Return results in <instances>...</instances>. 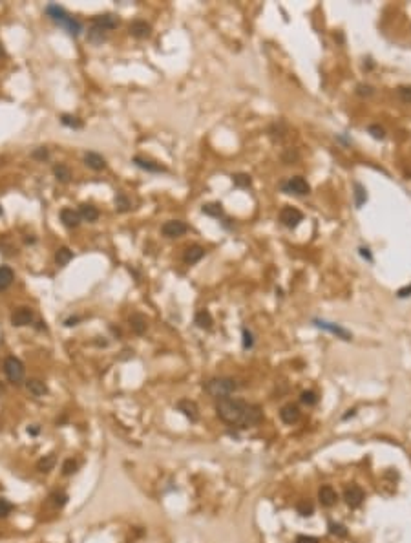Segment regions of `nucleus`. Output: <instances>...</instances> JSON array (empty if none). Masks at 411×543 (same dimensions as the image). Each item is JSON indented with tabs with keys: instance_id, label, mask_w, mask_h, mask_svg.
<instances>
[{
	"instance_id": "nucleus-14",
	"label": "nucleus",
	"mask_w": 411,
	"mask_h": 543,
	"mask_svg": "<svg viewBox=\"0 0 411 543\" xmlns=\"http://www.w3.org/2000/svg\"><path fill=\"white\" fill-rule=\"evenodd\" d=\"M84 165L90 167L91 170L99 172V170L106 168V159L101 154H97V152H86L84 154Z\"/></svg>"
},
{
	"instance_id": "nucleus-33",
	"label": "nucleus",
	"mask_w": 411,
	"mask_h": 543,
	"mask_svg": "<svg viewBox=\"0 0 411 543\" xmlns=\"http://www.w3.org/2000/svg\"><path fill=\"white\" fill-rule=\"evenodd\" d=\"M60 123L64 124V126H70V128H83V121L75 116H70V114L60 116Z\"/></svg>"
},
{
	"instance_id": "nucleus-18",
	"label": "nucleus",
	"mask_w": 411,
	"mask_h": 543,
	"mask_svg": "<svg viewBox=\"0 0 411 543\" xmlns=\"http://www.w3.org/2000/svg\"><path fill=\"white\" fill-rule=\"evenodd\" d=\"M117 19L114 17V15H99V17H95L93 19V26L97 28H101V30H104V31H110V30H114V28H117Z\"/></svg>"
},
{
	"instance_id": "nucleus-27",
	"label": "nucleus",
	"mask_w": 411,
	"mask_h": 543,
	"mask_svg": "<svg viewBox=\"0 0 411 543\" xmlns=\"http://www.w3.org/2000/svg\"><path fill=\"white\" fill-rule=\"evenodd\" d=\"M53 174H55L57 181H60V183H68L71 180V170L66 165H55L53 167Z\"/></svg>"
},
{
	"instance_id": "nucleus-10",
	"label": "nucleus",
	"mask_w": 411,
	"mask_h": 543,
	"mask_svg": "<svg viewBox=\"0 0 411 543\" xmlns=\"http://www.w3.org/2000/svg\"><path fill=\"white\" fill-rule=\"evenodd\" d=\"M177 410H179V412L185 415V417H188V419L192 421V422H196V421L199 419V408H198V404H196L194 401H190V399H183V401L177 402Z\"/></svg>"
},
{
	"instance_id": "nucleus-19",
	"label": "nucleus",
	"mask_w": 411,
	"mask_h": 543,
	"mask_svg": "<svg viewBox=\"0 0 411 543\" xmlns=\"http://www.w3.org/2000/svg\"><path fill=\"white\" fill-rule=\"evenodd\" d=\"M194 324H196L198 328H201V330H206V331H208L210 328H212V324H214L212 315H210V313H208L206 309H199L198 313H196V317H194Z\"/></svg>"
},
{
	"instance_id": "nucleus-35",
	"label": "nucleus",
	"mask_w": 411,
	"mask_h": 543,
	"mask_svg": "<svg viewBox=\"0 0 411 543\" xmlns=\"http://www.w3.org/2000/svg\"><path fill=\"white\" fill-rule=\"evenodd\" d=\"M116 207L119 212H126V211L132 209V203H130V200L126 198V194L119 192V194L116 196Z\"/></svg>"
},
{
	"instance_id": "nucleus-9",
	"label": "nucleus",
	"mask_w": 411,
	"mask_h": 543,
	"mask_svg": "<svg viewBox=\"0 0 411 543\" xmlns=\"http://www.w3.org/2000/svg\"><path fill=\"white\" fill-rule=\"evenodd\" d=\"M33 322V311L29 307H19V309L13 311L11 315V324L17 326V328H22V326H29Z\"/></svg>"
},
{
	"instance_id": "nucleus-42",
	"label": "nucleus",
	"mask_w": 411,
	"mask_h": 543,
	"mask_svg": "<svg viewBox=\"0 0 411 543\" xmlns=\"http://www.w3.org/2000/svg\"><path fill=\"white\" fill-rule=\"evenodd\" d=\"M397 91H398V97L402 99L404 103H411V86H400Z\"/></svg>"
},
{
	"instance_id": "nucleus-45",
	"label": "nucleus",
	"mask_w": 411,
	"mask_h": 543,
	"mask_svg": "<svg viewBox=\"0 0 411 543\" xmlns=\"http://www.w3.org/2000/svg\"><path fill=\"white\" fill-rule=\"evenodd\" d=\"M397 297L398 298H408V297H411V285H406V287H402V289H398V291H397Z\"/></svg>"
},
{
	"instance_id": "nucleus-41",
	"label": "nucleus",
	"mask_w": 411,
	"mask_h": 543,
	"mask_svg": "<svg viewBox=\"0 0 411 543\" xmlns=\"http://www.w3.org/2000/svg\"><path fill=\"white\" fill-rule=\"evenodd\" d=\"M31 155L35 157V159H39V161H44V159H48V157H50V152H48V149H46V147H39V149L33 150Z\"/></svg>"
},
{
	"instance_id": "nucleus-49",
	"label": "nucleus",
	"mask_w": 411,
	"mask_h": 543,
	"mask_svg": "<svg viewBox=\"0 0 411 543\" xmlns=\"http://www.w3.org/2000/svg\"><path fill=\"white\" fill-rule=\"evenodd\" d=\"M28 432L31 433V435H37V433H39V426H31V428H28Z\"/></svg>"
},
{
	"instance_id": "nucleus-5",
	"label": "nucleus",
	"mask_w": 411,
	"mask_h": 543,
	"mask_svg": "<svg viewBox=\"0 0 411 543\" xmlns=\"http://www.w3.org/2000/svg\"><path fill=\"white\" fill-rule=\"evenodd\" d=\"M313 324H315L316 328H320V330L327 331V333L334 335L336 338H342V340H346V342H349V340L353 338V335H351V333H349L346 328H342V326H338V324H334V322H327V320H322V318H315V320H313Z\"/></svg>"
},
{
	"instance_id": "nucleus-22",
	"label": "nucleus",
	"mask_w": 411,
	"mask_h": 543,
	"mask_svg": "<svg viewBox=\"0 0 411 543\" xmlns=\"http://www.w3.org/2000/svg\"><path fill=\"white\" fill-rule=\"evenodd\" d=\"M26 388L33 397H44V395L48 393L46 384L42 381H39V379H29V381L26 382Z\"/></svg>"
},
{
	"instance_id": "nucleus-48",
	"label": "nucleus",
	"mask_w": 411,
	"mask_h": 543,
	"mask_svg": "<svg viewBox=\"0 0 411 543\" xmlns=\"http://www.w3.org/2000/svg\"><path fill=\"white\" fill-rule=\"evenodd\" d=\"M79 320H81V318H79V317H73V318H68V320H66V326H68V328H70V326H75V324H77L79 322Z\"/></svg>"
},
{
	"instance_id": "nucleus-46",
	"label": "nucleus",
	"mask_w": 411,
	"mask_h": 543,
	"mask_svg": "<svg viewBox=\"0 0 411 543\" xmlns=\"http://www.w3.org/2000/svg\"><path fill=\"white\" fill-rule=\"evenodd\" d=\"M360 256H362V258H366L367 262H371L373 264V256H371V252H369L367 247H360Z\"/></svg>"
},
{
	"instance_id": "nucleus-7",
	"label": "nucleus",
	"mask_w": 411,
	"mask_h": 543,
	"mask_svg": "<svg viewBox=\"0 0 411 543\" xmlns=\"http://www.w3.org/2000/svg\"><path fill=\"white\" fill-rule=\"evenodd\" d=\"M186 231H188V227L179 220H170L167 223H163V227H161V233L167 238H179Z\"/></svg>"
},
{
	"instance_id": "nucleus-43",
	"label": "nucleus",
	"mask_w": 411,
	"mask_h": 543,
	"mask_svg": "<svg viewBox=\"0 0 411 543\" xmlns=\"http://www.w3.org/2000/svg\"><path fill=\"white\" fill-rule=\"evenodd\" d=\"M367 130H369V134H371L375 139H384V137H385L384 128H380L379 124H371V126H369Z\"/></svg>"
},
{
	"instance_id": "nucleus-36",
	"label": "nucleus",
	"mask_w": 411,
	"mask_h": 543,
	"mask_svg": "<svg viewBox=\"0 0 411 543\" xmlns=\"http://www.w3.org/2000/svg\"><path fill=\"white\" fill-rule=\"evenodd\" d=\"M77 468H79V463L75 459H66L64 463H62V474H64V476H73V474L77 472Z\"/></svg>"
},
{
	"instance_id": "nucleus-31",
	"label": "nucleus",
	"mask_w": 411,
	"mask_h": 543,
	"mask_svg": "<svg viewBox=\"0 0 411 543\" xmlns=\"http://www.w3.org/2000/svg\"><path fill=\"white\" fill-rule=\"evenodd\" d=\"M296 511H298V514L303 517H309V516H313V512H315V507H313V503L311 501H307V499H302L300 503L296 505Z\"/></svg>"
},
{
	"instance_id": "nucleus-28",
	"label": "nucleus",
	"mask_w": 411,
	"mask_h": 543,
	"mask_svg": "<svg viewBox=\"0 0 411 543\" xmlns=\"http://www.w3.org/2000/svg\"><path fill=\"white\" fill-rule=\"evenodd\" d=\"M55 463H57V457H55V453H50V455H44L42 459H39V463H37V468H39L40 472H50L53 466H55Z\"/></svg>"
},
{
	"instance_id": "nucleus-37",
	"label": "nucleus",
	"mask_w": 411,
	"mask_h": 543,
	"mask_svg": "<svg viewBox=\"0 0 411 543\" xmlns=\"http://www.w3.org/2000/svg\"><path fill=\"white\" fill-rule=\"evenodd\" d=\"M300 401H302L303 404H307V406H315L316 402H318V395H316L313 390H309V392H303L302 397H300Z\"/></svg>"
},
{
	"instance_id": "nucleus-8",
	"label": "nucleus",
	"mask_w": 411,
	"mask_h": 543,
	"mask_svg": "<svg viewBox=\"0 0 411 543\" xmlns=\"http://www.w3.org/2000/svg\"><path fill=\"white\" fill-rule=\"evenodd\" d=\"M344 499H346V503L349 505L351 509H356V507H360L362 501L366 499V494H364V490H362L360 486L351 485V486H347L346 492H344Z\"/></svg>"
},
{
	"instance_id": "nucleus-21",
	"label": "nucleus",
	"mask_w": 411,
	"mask_h": 543,
	"mask_svg": "<svg viewBox=\"0 0 411 543\" xmlns=\"http://www.w3.org/2000/svg\"><path fill=\"white\" fill-rule=\"evenodd\" d=\"M201 212L206 214V216H212V218H221V220H227L225 211H223V205L221 203H205Z\"/></svg>"
},
{
	"instance_id": "nucleus-11",
	"label": "nucleus",
	"mask_w": 411,
	"mask_h": 543,
	"mask_svg": "<svg viewBox=\"0 0 411 543\" xmlns=\"http://www.w3.org/2000/svg\"><path fill=\"white\" fill-rule=\"evenodd\" d=\"M150 31H152V28L147 20H134L130 24V35L135 37V39H147V37H150Z\"/></svg>"
},
{
	"instance_id": "nucleus-13",
	"label": "nucleus",
	"mask_w": 411,
	"mask_h": 543,
	"mask_svg": "<svg viewBox=\"0 0 411 543\" xmlns=\"http://www.w3.org/2000/svg\"><path fill=\"white\" fill-rule=\"evenodd\" d=\"M280 417H282V421L285 422V424H294V422L300 421L302 412H300V408L296 406V404H287V406L282 408Z\"/></svg>"
},
{
	"instance_id": "nucleus-20",
	"label": "nucleus",
	"mask_w": 411,
	"mask_h": 543,
	"mask_svg": "<svg viewBox=\"0 0 411 543\" xmlns=\"http://www.w3.org/2000/svg\"><path fill=\"white\" fill-rule=\"evenodd\" d=\"M147 317L145 315H141V313H134L132 317H130V328H132V331L134 333H137V335H143L145 331H147Z\"/></svg>"
},
{
	"instance_id": "nucleus-29",
	"label": "nucleus",
	"mask_w": 411,
	"mask_h": 543,
	"mask_svg": "<svg viewBox=\"0 0 411 543\" xmlns=\"http://www.w3.org/2000/svg\"><path fill=\"white\" fill-rule=\"evenodd\" d=\"M367 201V192H366V188L362 187L360 183H354V205H356V209H360L364 203Z\"/></svg>"
},
{
	"instance_id": "nucleus-16",
	"label": "nucleus",
	"mask_w": 411,
	"mask_h": 543,
	"mask_svg": "<svg viewBox=\"0 0 411 543\" xmlns=\"http://www.w3.org/2000/svg\"><path fill=\"white\" fill-rule=\"evenodd\" d=\"M203 256H205V249H203V247L190 245L185 251V254H183V262H185L186 265H194V264H198Z\"/></svg>"
},
{
	"instance_id": "nucleus-4",
	"label": "nucleus",
	"mask_w": 411,
	"mask_h": 543,
	"mask_svg": "<svg viewBox=\"0 0 411 543\" xmlns=\"http://www.w3.org/2000/svg\"><path fill=\"white\" fill-rule=\"evenodd\" d=\"M282 190L283 192H287V194H296V196H305L311 192V187H309V183L305 178H302V176H294V178H291L289 181H285L282 185Z\"/></svg>"
},
{
	"instance_id": "nucleus-51",
	"label": "nucleus",
	"mask_w": 411,
	"mask_h": 543,
	"mask_svg": "<svg viewBox=\"0 0 411 543\" xmlns=\"http://www.w3.org/2000/svg\"><path fill=\"white\" fill-rule=\"evenodd\" d=\"M2 392H4V386H2V382H0V393H2Z\"/></svg>"
},
{
	"instance_id": "nucleus-50",
	"label": "nucleus",
	"mask_w": 411,
	"mask_h": 543,
	"mask_svg": "<svg viewBox=\"0 0 411 543\" xmlns=\"http://www.w3.org/2000/svg\"><path fill=\"white\" fill-rule=\"evenodd\" d=\"M0 57H6V50H4V46L0 44Z\"/></svg>"
},
{
	"instance_id": "nucleus-2",
	"label": "nucleus",
	"mask_w": 411,
	"mask_h": 543,
	"mask_svg": "<svg viewBox=\"0 0 411 543\" xmlns=\"http://www.w3.org/2000/svg\"><path fill=\"white\" fill-rule=\"evenodd\" d=\"M238 388L239 384L231 377H216V379H210V381L205 382V392L210 397H216V399L231 397Z\"/></svg>"
},
{
	"instance_id": "nucleus-40",
	"label": "nucleus",
	"mask_w": 411,
	"mask_h": 543,
	"mask_svg": "<svg viewBox=\"0 0 411 543\" xmlns=\"http://www.w3.org/2000/svg\"><path fill=\"white\" fill-rule=\"evenodd\" d=\"M241 333H243V349H251L254 346V335L247 328H243Z\"/></svg>"
},
{
	"instance_id": "nucleus-52",
	"label": "nucleus",
	"mask_w": 411,
	"mask_h": 543,
	"mask_svg": "<svg viewBox=\"0 0 411 543\" xmlns=\"http://www.w3.org/2000/svg\"><path fill=\"white\" fill-rule=\"evenodd\" d=\"M0 214H2V207H0Z\"/></svg>"
},
{
	"instance_id": "nucleus-3",
	"label": "nucleus",
	"mask_w": 411,
	"mask_h": 543,
	"mask_svg": "<svg viewBox=\"0 0 411 543\" xmlns=\"http://www.w3.org/2000/svg\"><path fill=\"white\" fill-rule=\"evenodd\" d=\"M4 373H6L7 381H9V382H13V384H19V382L24 379V373H26V369H24V364H22V361H20V359H17V357H13V355H9L6 361H4Z\"/></svg>"
},
{
	"instance_id": "nucleus-47",
	"label": "nucleus",
	"mask_w": 411,
	"mask_h": 543,
	"mask_svg": "<svg viewBox=\"0 0 411 543\" xmlns=\"http://www.w3.org/2000/svg\"><path fill=\"white\" fill-rule=\"evenodd\" d=\"M296 543H318V540L313 536H298Z\"/></svg>"
},
{
	"instance_id": "nucleus-17",
	"label": "nucleus",
	"mask_w": 411,
	"mask_h": 543,
	"mask_svg": "<svg viewBox=\"0 0 411 543\" xmlns=\"http://www.w3.org/2000/svg\"><path fill=\"white\" fill-rule=\"evenodd\" d=\"M60 221L64 223V227H68V229H75V227H79V223H81V216H79L77 211H73V209H62L60 211Z\"/></svg>"
},
{
	"instance_id": "nucleus-38",
	"label": "nucleus",
	"mask_w": 411,
	"mask_h": 543,
	"mask_svg": "<svg viewBox=\"0 0 411 543\" xmlns=\"http://www.w3.org/2000/svg\"><path fill=\"white\" fill-rule=\"evenodd\" d=\"M11 511H13V505L9 503L7 499L4 498H0V517H6L11 514Z\"/></svg>"
},
{
	"instance_id": "nucleus-30",
	"label": "nucleus",
	"mask_w": 411,
	"mask_h": 543,
	"mask_svg": "<svg viewBox=\"0 0 411 543\" xmlns=\"http://www.w3.org/2000/svg\"><path fill=\"white\" fill-rule=\"evenodd\" d=\"M66 501H68V496H66L64 492H55V494H52V496L48 498V503L52 505V507H55V509L64 507Z\"/></svg>"
},
{
	"instance_id": "nucleus-1",
	"label": "nucleus",
	"mask_w": 411,
	"mask_h": 543,
	"mask_svg": "<svg viewBox=\"0 0 411 543\" xmlns=\"http://www.w3.org/2000/svg\"><path fill=\"white\" fill-rule=\"evenodd\" d=\"M216 412L223 422L236 428H252L264 421L262 408L243 399H232V397L218 399Z\"/></svg>"
},
{
	"instance_id": "nucleus-25",
	"label": "nucleus",
	"mask_w": 411,
	"mask_h": 543,
	"mask_svg": "<svg viewBox=\"0 0 411 543\" xmlns=\"http://www.w3.org/2000/svg\"><path fill=\"white\" fill-rule=\"evenodd\" d=\"M79 216H81V220H84V221H95L97 218H99V211H97V207L90 205V203H83V205L79 207Z\"/></svg>"
},
{
	"instance_id": "nucleus-6",
	"label": "nucleus",
	"mask_w": 411,
	"mask_h": 543,
	"mask_svg": "<svg viewBox=\"0 0 411 543\" xmlns=\"http://www.w3.org/2000/svg\"><path fill=\"white\" fill-rule=\"evenodd\" d=\"M280 221L287 229H294V227H298L303 221V214L296 207H283L280 211Z\"/></svg>"
},
{
	"instance_id": "nucleus-24",
	"label": "nucleus",
	"mask_w": 411,
	"mask_h": 543,
	"mask_svg": "<svg viewBox=\"0 0 411 543\" xmlns=\"http://www.w3.org/2000/svg\"><path fill=\"white\" fill-rule=\"evenodd\" d=\"M13 280H15L13 269L7 267V265H2V267H0V291L7 289L9 285L13 284Z\"/></svg>"
},
{
	"instance_id": "nucleus-23",
	"label": "nucleus",
	"mask_w": 411,
	"mask_h": 543,
	"mask_svg": "<svg viewBox=\"0 0 411 543\" xmlns=\"http://www.w3.org/2000/svg\"><path fill=\"white\" fill-rule=\"evenodd\" d=\"M59 24H60V26H62V28H66V31L70 33V35H73V37H77L79 33L83 31V24H81L79 20L73 19V17H70V15H68L66 19L60 20Z\"/></svg>"
},
{
	"instance_id": "nucleus-34",
	"label": "nucleus",
	"mask_w": 411,
	"mask_h": 543,
	"mask_svg": "<svg viewBox=\"0 0 411 543\" xmlns=\"http://www.w3.org/2000/svg\"><path fill=\"white\" fill-rule=\"evenodd\" d=\"M104 37H106V31L104 30H101V28H97L91 24L90 28V31H88V39L91 40V42H95V44H99V42H103Z\"/></svg>"
},
{
	"instance_id": "nucleus-15",
	"label": "nucleus",
	"mask_w": 411,
	"mask_h": 543,
	"mask_svg": "<svg viewBox=\"0 0 411 543\" xmlns=\"http://www.w3.org/2000/svg\"><path fill=\"white\" fill-rule=\"evenodd\" d=\"M134 165H135V167H139L141 170H147V172H154V174H157V172H165V170H167V168L163 167V165L150 161V159H147V157H141V155H135V157H134Z\"/></svg>"
},
{
	"instance_id": "nucleus-32",
	"label": "nucleus",
	"mask_w": 411,
	"mask_h": 543,
	"mask_svg": "<svg viewBox=\"0 0 411 543\" xmlns=\"http://www.w3.org/2000/svg\"><path fill=\"white\" fill-rule=\"evenodd\" d=\"M232 183H234V187L238 188H249L252 181L249 174H234L232 176Z\"/></svg>"
},
{
	"instance_id": "nucleus-39",
	"label": "nucleus",
	"mask_w": 411,
	"mask_h": 543,
	"mask_svg": "<svg viewBox=\"0 0 411 543\" xmlns=\"http://www.w3.org/2000/svg\"><path fill=\"white\" fill-rule=\"evenodd\" d=\"M329 532H331V534H334V536H340V538L347 536L346 527H344V525H340V523H331V525H329Z\"/></svg>"
},
{
	"instance_id": "nucleus-44",
	"label": "nucleus",
	"mask_w": 411,
	"mask_h": 543,
	"mask_svg": "<svg viewBox=\"0 0 411 543\" xmlns=\"http://www.w3.org/2000/svg\"><path fill=\"white\" fill-rule=\"evenodd\" d=\"M356 93L358 95H373V86H369V84H358L356 86Z\"/></svg>"
},
{
	"instance_id": "nucleus-12",
	"label": "nucleus",
	"mask_w": 411,
	"mask_h": 543,
	"mask_svg": "<svg viewBox=\"0 0 411 543\" xmlns=\"http://www.w3.org/2000/svg\"><path fill=\"white\" fill-rule=\"evenodd\" d=\"M318 499H320V503L323 507H333L338 501V494H336V490L331 485H323L318 490Z\"/></svg>"
},
{
	"instance_id": "nucleus-26",
	"label": "nucleus",
	"mask_w": 411,
	"mask_h": 543,
	"mask_svg": "<svg viewBox=\"0 0 411 543\" xmlns=\"http://www.w3.org/2000/svg\"><path fill=\"white\" fill-rule=\"evenodd\" d=\"M73 260V252L68 247H59V251L55 252V264L59 267H66Z\"/></svg>"
}]
</instances>
